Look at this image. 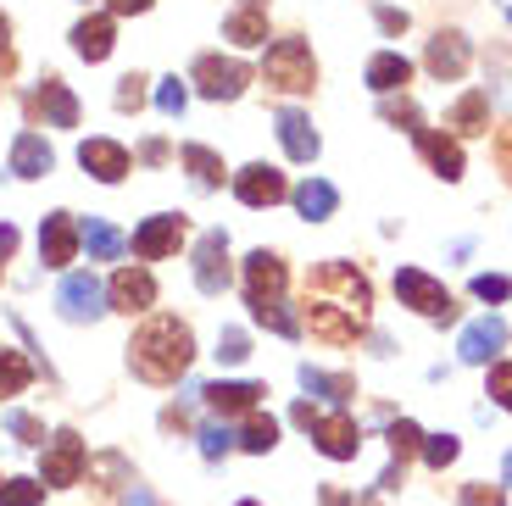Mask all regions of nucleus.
<instances>
[{"mask_svg": "<svg viewBox=\"0 0 512 506\" xmlns=\"http://www.w3.org/2000/svg\"><path fill=\"white\" fill-rule=\"evenodd\" d=\"M78 245H90V256H95V262H117V256L128 251V240L117 234L112 223H101V217H90V223L78 228Z\"/></svg>", "mask_w": 512, "mask_h": 506, "instance_id": "obj_28", "label": "nucleus"}, {"mask_svg": "<svg viewBox=\"0 0 512 506\" xmlns=\"http://www.w3.org/2000/svg\"><path fill=\"white\" fill-rule=\"evenodd\" d=\"M462 456V445H457V434H423V462H429V468H451V462H457Z\"/></svg>", "mask_w": 512, "mask_h": 506, "instance_id": "obj_34", "label": "nucleus"}, {"mask_svg": "<svg viewBox=\"0 0 512 506\" xmlns=\"http://www.w3.org/2000/svg\"><path fill=\"white\" fill-rule=\"evenodd\" d=\"M112 45H117V28H112V17H106V12L84 17V23L73 28V51L84 56V62H106Z\"/></svg>", "mask_w": 512, "mask_h": 506, "instance_id": "obj_21", "label": "nucleus"}, {"mask_svg": "<svg viewBox=\"0 0 512 506\" xmlns=\"http://www.w3.org/2000/svg\"><path fill=\"white\" fill-rule=\"evenodd\" d=\"M45 501V484L39 479H6L0 484V506H39Z\"/></svg>", "mask_w": 512, "mask_h": 506, "instance_id": "obj_37", "label": "nucleus"}, {"mask_svg": "<svg viewBox=\"0 0 512 506\" xmlns=\"http://www.w3.org/2000/svg\"><path fill=\"white\" fill-rule=\"evenodd\" d=\"M184 167H190V178L201 184V190H218L223 184V162H218V151H206V145H184Z\"/></svg>", "mask_w": 512, "mask_h": 506, "instance_id": "obj_30", "label": "nucleus"}, {"mask_svg": "<svg viewBox=\"0 0 512 506\" xmlns=\"http://www.w3.org/2000/svg\"><path fill=\"white\" fill-rule=\"evenodd\" d=\"M284 262L273 251H251L245 256V301H251V312L256 306H273V301H284Z\"/></svg>", "mask_w": 512, "mask_h": 506, "instance_id": "obj_8", "label": "nucleus"}, {"mask_svg": "<svg viewBox=\"0 0 512 506\" xmlns=\"http://www.w3.org/2000/svg\"><path fill=\"white\" fill-rule=\"evenodd\" d=\"M490 401H496L501 412H512V362L490 367Z\"/></svg>", "mask_w": 512, "mask_h": 506, "instance_id": "obj_42", "label": "nucleus"}, {"mask_svg": "<svg viewBox=\"0 0 512 506\" xmlns=\"http://www.w3.org/2000/svg\"><path fill=\"white\" fill-rule=\"evenodd\" d=\"M101 301H106V290L90 279V273H67L62 290H56V306H62L67 323H95V317L106 312Z\"/></svg>", "mask_w": 512, "mask_h": 506, "instance_id": "obj_11", "label": "nucleus"}, {"mask_svg": "<svg viewBox=\"0 0 512 506\" xmlns=\"http://www.w3.org/2000/svg\"><path fill=\"white\" fill-rule=\"evenodd\" d=\"M474 295H479V301H507V295H512V279H507V273H479V279H474Z\"/></svg>", "mask_w": 512, "mask_h": 506, "instance_id": "obj_44", "label": "nucleus"}, {"mask_svg": "<svg viewBox=\"0 0 512 506\" xmlns=\"http://www.w3.org/2000/svg\"><path fill=\"white\" fill-rule=\"evenodd\" d=\"M323 506H357V501H351L346 490H334V484H323Z\"/></svg>", "mask_w": 512, "mask_h": 506, "instance_id": "obj_50", "label": "nucleus"}, {"mask_svg": "<svg viewBox=\"0 0 512 506\" xmlns=\"http://www.w3.org/2000/svg\"><path fill=\"white\" fill-rule=\"evenodd\" d=\"M373 17H379L384 34H407V12H396V6H373Z\"/></svg>", "mask_w": 512, "mask_h": 506, "instance_id": "obj_47", "label": "nucleus"}, {"mask_svg": "<svg viewBox=\"0 0 512 506\" xmlns=\"http://www.w3.org/2000/svg\"><path fill=\"white\" fill-rule=\"evenodd\" d=\"M184 217H173V212H162V217H145L140 228H134V256H145V262H162V256H173L179 251V240H184Z\"/></svg>", "mask_w": 512, "mask_h": 506, "instance_id": "obj_9", "label": "nucleus"}, {"mask_svg": "<svg viewBox=\"0 0 512 506\" xmlns=\"http://www.w3.org/2000/svg\"><path fill=\"white\" fill-rule=\"evenodd\" d=\"M39 106H45L51 128H78V101H73V89H67L62 78H45V89H39Z\"/></svg>", "mask_w": 512, "mask_h": 506, "instance_id": "obj_29", "label": "nucleus"}, {"mask_svg": "<svg viewBox=\"0 0 512 506\" xmlns=\"http://www.w3.org/2000/svg\"><path fill=\"white\" fill-rule=\"evenodd\" d=\"M84 468H90V456H84V440H78L73 429L51 434V440L39 445V484H45V490H67V484H78Z\"/></svg>", "mask_w": 512, "mask_h": 506, "instance_id": "obj_5", "label": "nucleus"}, {"mask_svg": "<svg viewBox=\"0 0 512 506\" xmlns=\"http://www.w3.org/2000/svg\"><path fill=\"white\" fill-rule=\"evenodd\" d=\"M184 101H190V89H184L179 78H162V84H156V106H162L167 117H179Z\"/></svg>", "mask_w": 512, "mask_h": 506, "instance_id": "obj_41", "label": "nucleus"}, {"mask_svg": "<svg viewBox=\"0 0 512 506\" xmlns=\"http://www.w3.org/2000/svg\"><path fill=\"white\" fill-rule=\"evenodd\" d=\"M245 356H251V340H245V329H223L218 334V362H245Z\"/></svg>", "mask_w": 512, "mask_h": 506, "instance_id": "obj_40", "label": "nucleus"}, {"mask_svg": "<svg viewBox=\"0 0 512 506\" xmlns=\"http://www.w3.org/2000/svg\"><path fill=\"white\" fill-rule=\"evenodd\" d=\"M240 445L251 456H268L273 445H279V423H273V418H251V423H245V434H240Z\"/></svg>", "mask_w": 512, "mask_h": 506, "instance_id": "obj_33", "label": "nucleus"}, {"mask_svg": "<svg viewBox=\"0 0 512 506\" xmlns=\"http://www.w3.org/2000/svg\"><path fill=\"white\" fill-rule=\"evenodd\" d=\"M112 306L117 312H151L156 306V279L145 273V267H117V279H112Z\"/></svg>", "mask_w": 512, "mask_h": 506, "instance_id": "obj_16", "label": "nucleus"}, {"mask_svg": "<svg viewBox=\"0 0 512 506\" xmlns=\"http://www.w3.org/2000/svg\"><path fill=\"white\" fill-rule=\"evenodd\" d=\"M496 162H501V173H507V184H512V123L496 128Z\"/></svg>", "mask_w": 512, "mask_h": 506, "instance_id": "obj_46", "label": "nucleus"}, {"mask_svg": "<svg viewBox=\"0 0 512 506\" xmlns=\"http://www.w3.org/2000/svg\"><path fill=\"white\" fill-rule=\"evenodd\" d=\"M190 362H195V334L179 317H151V323H140V334L128 340V367H134V379H145V384H173Z\"/></svg>", "mask_w": 512, "mask_h": 506, "instance_id": "obj_2", "label": "nucleus"}, {"mask_svg": "<svg viewBox=\"0 0 512 506\" xmlns=\"http://www.w3.org/2000/svg\"><path fill=\"white\" fill-rule=\"evenodd\" d=\"M373 317V284L351 262H318L307 273V323L323 345H357Z\"/></svg>", "mask_w": 512, "mask_h": 506, "instance_id": "obj_1", "label": "nucleus"}, {"mask_svg": "<svg viewBox=\"0 0 512 506\" xmlns=\"http://www.w3.org/2000/svg\"><path fill=\"white\" fill-rule=\"evenodd\" d=\"M468 34H457V28H440L435 39H429V56H423V67L440 78V84H457L462 73H468Z\"/></svg>", "mask_w": 512, "mask_h": 506, "instance_id": "obj_12", "label": "nucleus"}, {"mask_svg": "<svg viewBox=\"0 0 512 506\" xmlns=\"http://www.w3.org/2000/svg\"><path fill=\"white\" fill-rule=\"evenodd\" d=\"M501 479H507V484H512V451H507V462H501Z\"/></svg>", "mask_w": 512, "mask_h": 506, "instance_id": "obj_52", "label": "nucleus"}, {"mask_svg": "<svg viewBox=\"0 0 512 506\" xmlns=\"http://www.w3.org/2000/svg\"><path fill=\"white\" fill-rule=\"evenodd\" d=\"M507 23H512V6H507Z\"/></svg>", "mask_w": 512, "mask_h": 506, "instance_id": "obj_54", "label": "nucleus"}, {"mask_svg": "<svg viewBox=\"0 0 512 506\" xmlns=\"http://www.w3.org/2000/svg\"><path fill=\"white\" fill-rule=\"evenodd\" d=\"M206 406L212 412H223V418H234V412H256V401H262V384H251V379H218V384H206Z\"/></svg>", "mask_w": 512, "mask_h": 506, "instance_id": "obj_18", "label": "nucleus"}, {"mask_svg": "<svg viewBox=\"0 0 512 506\" xmlns=\"http://www.w3.org/2000/svg\"><path fill=\"white\" fill-rule=\"evenodd\" d=\"M334 206H340V195H334L329 178H307V184L295 190V212L307 217V223H323V217H334Z\"/></svg>", "mask_w": 512, "mask_h": 506, "instance_id": "obj_27", "label": "nucleus"}, {"mask_svg": "<svg viewBox=\"0 0 512 506\" xmlns=\"http://www.w3.org/2000/svg\"><path fill=\"white\" fill-rule=\"evenodd\" d=\"M0 423H6V429H12L23 445H45V423H39V418H28V412H6Z\"/></svg>", "mask_w": 512, "mask_h": 506, "instance_id": "obj_39", "label": "nucleus"}, {"mask_svg": "<svg viewBox=\"0 0 512 506\" xmlns=\"http://www.w3.org/2000/svg\"><path fill=\"white\" fill-rule=\"evenodd\" d=\"M446 128L451 134H485L490 128V89H468V95L446 112Z\"/></svg>", "mask_w": 512, "mask_h": 506, "instance_id": "obj_23", "label": "nucleus"}, {"mask_svg": "<svg viewBox=\"0 0 512 506\" xmlns=\"http://www.w3.org/2000/svg\"><path fill=\"white\" fill-rule=\"evenodd\" d=\"M56 167V156H51V145L39 140V134H17L12 140V173L17 178H45Z\"/></svg>", "mask_w": 512, "mask_h": 506, "instance_id": "obj_24", "label": "nucleus"}, {"mask_svg": "<svg viewBox=\"0 0 512 506\" xmlns=\"http://www.w3.org/2000/svg\"><path fill=\"white\" fill-rule=\"evenodd\" d=\"M223 39L234 45H268V0H234V12L223 17Z\"/></svg>", "mask_w": 512, "mask_h": 506, "instance_id": "obj_15", "label": "nucleus"}, {"mask_svg": "<svg viewBox=\"0 0 512 506\" xmlns=\"http://www.w3.org/2000/svg\"><path fill=\"white\" fill-rule=\"evenodd\" d=\"M301 390L307 395H318V401H329V406H346L351 395H357V384L346 379V373H323V367H301Z\"/></svg>", "mask_w": 512, "mask_h": 506, "instance_id": "obj_26", "label": "nucleus"}, {"mask_svg": "<svg viewBox=\"0 0 512 506\" xmlns=\"http://www.w3.org/2000/svg\"><path fill=\"white\" fill-rule=\"evenodd\" d=\"M412 140H418V151L429 156V167H435L440 178H446V184H457L462 178V145L457 140H446V134H435V128H423V134H412Z\"/></svg>", "mask_w": 512, "mask_h": 506, "instance_id": "obj_22", "label": "nucleus"}, {"mask_svg": "<svg viewBox=\"0 0 512 506\" xmlns=\"http://www.w3.org/2000/svg\"><path fill=\"white\" fill-rule=\"evenodd\" d=\"M368 89H379V95H396V89H407V78H412V62L401 51H379L368 62Z\"/></svg>", "mask_w": 512, "mask_h": 506, "instance_id": "obj_25", "label": "nucleus"}, {"mask_svg": "<svg viewBox=\"0 0 512 506\" xmlns=\"http://www.w3.org/2000/svg\"><path fill=\"white\" fill-rule=\"evenodd\" d=\"M234 445H240V434H234L229 423H206V429H201V456H206V462H218V456H229Z\"/></svg>", "mask_w": 512, "mask_h": 506, "instance_id": "obj_36", "label": "nucleus"}, {"mask_svg": "<svg viewBox=\"0 0 512 506\" xmlns=\"http://www.w3.org/2000/svg\"><path fill=\"white\" fill-rule=\"evenodd\" d=\"M262 78H268V89H279V95H307V89L318 84V62H312L307 39H273L268 62H262Z\"/></svg>", "mask_w": 512, "mask_h": 506, "instance_id": "obj_4", "label": "nucleus"}, {"mask_svg": "<svg viewBox=\"0 0 512 506\" xmlns=\"http://www.w3.org/2000/svg\"><path fill=\"white\" fill-rule=\"evenodd\" d=\"M140 101H145V78L128 73V78H123V89H117V106H123V112H134Z\"/></svg>", "mask_w": 512, "mask_h": 506, "instance_id": "obj_45", "label": "nucleus"}, {"mask_svg": "<svg viewBox=\"0 0 512 506\" xmlns=\"http://www.w3.org/2000/svg\"><path fill=\"white\" fill-rule=\"evenodd\" d=\"M195 290L201 295L229 290V234H223V228L201 234V245H195Z\"/></svg>", "mask_w": 512, "mask_h": 506, "instance_id": "obj_7", "label": "nucleus"}, {"mask_svg": "<svg viewBox=\"0 0 512 506\" xmlns=\"http://www.w3.org/2000/svg\"><path fill=\"white\" fill-rule=\"evenodd\" d=\"M279 140H284V151H290V162H312V156L323 151L312 117L295 112V106H284V112H279Z\"/></svg>", "mask_w": 512, "mask_h": 506, "instance_id": "obj_19", "label": "nucleus"}, {"mask_svg": "<svg viewBox=\"0 0 512 506\" xmlns=\"http://www.w3.org/2000/svg\"><path fill=\"white\" fill-rule=\"evenodd\" d=\"M39 256H45V267H67L78 256V223H73V212H51L45 223H39Z\"/></svg>", "mask_w": 512, "mask_h": 506, "instance_id": "obj_14", "label": "nucleus"}, {"mask_svg": "<svg viewBox=\"0 0 512 506\" xmlns=\"http://www.w3.org/2000/svg\"><path fill=\"white\" fill-rule=\"evenodd\" d=\"M379 117H384V123H401V128H407V134H423V112H418V106L407 101V95H401V101H396V95H384Z\"/></svg>", "mask_w": 512, "mask_h": 506, "instance_id": "obj_35", "label": "nucleus"}, {"mask_svg": "<svg viewBox=\"0 0 512 506\" xmlns=\"http://www.w3.org/2000/svg\"><path fill=\"white\" fill-rule=\"evenodd\" d=\"M501 345H507V323H501V317H479V323H468V329H462L457 356H462V362H474V367H485Z\"/></svg>", "mask_w": 512, "mask_h": 506, "instance_id": "obj_17", "label": "nucleus"}, {"mask_svg": "<svg viewBox=\"0 0 512 506\" xmlns=\"http://www.w3.org/2000/svg\"><path fill=\"white\" fill-rule=\"evenodd\" d=\"M256 323H262V329H273V334H284V340H295V334H301V323H295L290 312H284V301H273V306H256Z\"/></svg>", "mask_w": 512, "mask_h": 506, "instance_id": "obj_38", "label": "nucleus"}, {"mask_svg": "<svg viewBox=\"0 0 512 506\" xmlns=\"http://www.w3.org/2000/svg\"><path fill=\"white\" fill-rule=\"evenodd\" d=\"M140 156H145V162H167V145H162V140H145Z\"/></svg>", "mask_w": 512, "mask_h": 506, "instance_id": "obj_51", "label": "nucleus"}, {"mask_svg": "<svg viewBox=\"0 0 512 506\" xmlns=\"http://www.w3.org/2000/svg\"><path fill=\"white\" fill-rule=\"evenodd\" d=\"M195 89H201L206 101H234V95H240L245 89V62H223V56H201V62H195Z\"/></svg>", "mask_w": 512, "mask_h": 506, "instance_id": "obj_10", "label": "nucleus"}, {"mask_svg": "<svg viewBox=\"0 0 512 506\" xmlns=\"http://www.w3.org/2000/svg\"><path fill=\"white\" fill-rule=\"evenodd\" d=\"M290 418L312 434V445H318V451L329 456V462H351V456L362 451V429H357V418H351V412H340V406H334V412H318L312 401H295Z\"/></svg>", "mask_w": 512, "mask_h": 506, "instance_id": "obj_3", "label": "nucleus"}, {"mask_svg": "<svg viewBox=\"0 0 512 506\" xmlns=\"http://www.w3.org/2000/svg\"><path fill=\"white\" fill-rule=\"evenodd\" d=\"M28 379H34V362H23L17 351H0V395L28 390Z\"/></svg>", "mask_w": 512, "mask_h": 506, "instance_id": "obj_31", "label": "nucleus"}, {"mask_svg": "<svg viewBox=\"0 0 512 506\" xmlns=\"http://www.w3.org/2000/svg\"><path fill=\"white\" fill-rule=\"evenodd\" d=\"M78 167L95 173L101 184H117V178L128 173V151L117 140H84V145H78Z\"/></svg>", "mask_w": 512, "mask_h": 506, "instance_id": "obj_20", "label": "nucleus"}, {"mask_svg": "<svg viewBox=\"0 0 512 506\" xmlns=\"http://www.w3.org/2000/svg\"><path fill=\"white\" fill-rule=\"evenodd\" d=\"M234 195H240L245 206H279L284 195H290V184H284L279 167L251 162V167H240V173H234Z\"/></svg>", "mask_w": 512, "mask_h": 506, "instance_id": "obj_13", "label": "nucleus"}, {"mask_svg": "<svg viewBox=\"0 0 512 506\" xmlns=\"http://www.w3.org/2000/svg\"><path fill=\"white\" fill-rule=\"evenodd\" d=\"M418 451H423V429L412 418H396V423H390V456L407 462V456H418Z\"/></svg>", "mask_w": 512, "mask_h": 506, "instance_id": "obj_32", "label": "nucleus"}, {"mask_svg": "<svg viewBox=\"0 0 512 506\" xmlns=\"http://www.w3.org/2000/svg\"><path fill=\"white\" fill-rule=\"evenodd\" d=\"M156 0H112V12L117 17H134V12H151Z\"/></svg>", "mask_w": 512, "mask_h": 506, "instance_id": "obj_48", "label": "nucleus"}, {"mask_svg": "<svg viewBox=\"0 0 512 506\" xmlns=\"http://www.w3.org/2000/svg\"><path fill=\"white\" fill-rule=\"evenodd\" d=\"M457 506H507V495H501L496 484H462Z\"/></svg>", "mask_w": 512, "mask_h": 506, "instance_id": "obj_43", "label": "nucleus"}, {"mask_svg": "<svg viewBox=\"0 0 512 506\" xmlns=\"http://www.w3.org/2000/svg\"><path fill=\"white\" fill-rule=\"evenodd\" d=\"M396 295H401V306H412L418 317H435V323H451V317H457L451 290L440 279H429L423 267H401V273H396Z\"/></svg>", "mask_w": 512, "mask_h": 506, "instance_id": "obj_6", "label": "nucleus"}, {"mask_svg": "<svg viewBox=\"0 0 512 506\" xmlns=\"http://www.w3.org/2000/svg\"><path fill=\"white\" fill-rule=\"evenodd\" d=\"M234 506H256V501H234Z\"/></svg>", "mask_w": 512, "mask_h": 506, "instance_id": "obj_53", "label": "nucleus"}, {"mask_svg": "<svg viewBox=\"0 0 512 506\" xmlns=\"http://www.w3.org/2000/svg\"><path fill=\"white\" fill-rule=\"evenodd\" d=\"M12 251H17V228H12V223H0V262H6Z\"/></svg>", "mask_w": 512, "mask_h": 506, "instance_id": "obj_49", "label": "nucleus"}]
</instances>
